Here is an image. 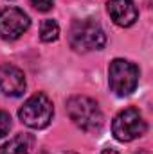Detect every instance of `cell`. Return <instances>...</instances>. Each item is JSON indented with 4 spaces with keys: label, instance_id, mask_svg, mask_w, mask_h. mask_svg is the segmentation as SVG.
Here are the masks:
<instances>
[{
    "label": "cell",
    "instance_id": "obj_11",
    "mask_svg": "<svg viewBox=\"0 0 153 154\" xmlns=\"http://www.w3.org/2000/svg\"><path fill=\"white\" fill-rule=\"evenodd\" d=\"M11 129V116L5 111H0V138H4Z\"/></svg>",
    "mask_w": 153,
    "mask_h": 154
},
{
    "label": "cell",
    "instance_id": "obj_3",
    "mask_svg": "<svg viewBox=\"0 0 153 154\" xmlns=\"http://www.w3.org/2000/svg\"><path fill=\"white\" fill-rule=\"evenodd\" d=\"M54 115V108L50 99L45 93H34L31 95L24 106L20 108L18 116L22 120V124H25L31 129H43L50 124Z\"/></svg>",
    "mask_w": 153,
    "mask_h": 154
},
{
    "label": "cell",
    "instance_id": "obj_8",
    "mask_svg": "<svg viewBox=\"0 0 153 154\" xmlns=\"http://www.w3.org/2000/svg\"><path fill=\"white\" fill-rule=\"evenodd\" d=\"M106 9H108L110 18L114 20V23L119 27L133 25L139 16V11L132 0H110L106 4Z\"/></svg>",
    "mask_w": 153,
    "mask_h": 154
},
{
    "label": "cell",
    "instance_id": "obj_10",
    "mask_svg": "<svg viewBox=\"0 0 153 154\" xmlns=\"http://www.w3.org/2000/svg\"><path fill=\"white\" fill-rule=\"evenodd\" d=\"M60 36V25L54 22V20H43L41 25H40V38L45 43H50V41H56Z\"/></svg>",
    "mask_w": 153,
    "mask_h": 154
},
{
    "label": "cell",
    "instance_id": "obj_6",
    "mask_svg": "<svg viewBox=\"0 0 153 154\" xmlns=\"http://www.w3.org/2000/svg\"><path fill=\"white\" fill-rule=\"evenodd\" d=\"M31 25L29 16L18 7L0 11V36L4 39H18Z\"/></svg>",
    "mask_w": 153,
    "mask_h": 154
},
{
    "label": "cell",
    "instance_id": "obj_7",
    "mask_svg": "<svg viewBox=\"0 0 153 154\" xmlns=\"http://www.w3.org/2000/svg\"><path fill=\"white\" fill-rule=\"evenodd\" d=\"M0 90H2V93H5L9 97H20L25 91L24 72L11 63L0 65Z\"/></svg>",
    "mask_w": 153,
    "mask_h": 154
},
{
    "label": "cell",
    "instance_id": "obj_4",
    "mask_svg": "<svg viewBox=\"0 0 153 154\" xmlns=\"http://www.w3.org/2000/svg\"><path fill=\"white\" fill-rule=\"evenodd\" d=\"M108 84L119 97L133 93L139 84V68L126 59H114L108 66Z\"/></svg>",
    "mask_w": 153,
    "mask_h": 154
},
{
    "label": "cell",
    "instance_id": "obj_9",
    "mask_svg": "<svg viewBox=\"0 0 153 154\" xmlns=\"http://www.w3.org/2000/svg\"><path fill=\"white\" fill-rule=\"evenodd\" d=\"M34 138L27 133H20L4 145H0V154H29L33 149Z\"/></svg>",
    "mask_w": 153,
    "mask_h": 154
},
{
    "label": "cell",
    "instance_id": "obj_5",
    "mask_svg": "<svg viewBox=\"0 0 153 154\" xmlns=\"http://www.w3.org/2000/svg\"><path fill=\"white\" fill-rule=\"evenodd\" d=\"M146 129H148L146 120L135 108H126L119 111L112 122L114 138L119 142H132L135 138H141L146 133Z\"/></svg>",
    "mask_w": 153,
    "mask_h": 154
},
{
    "label": "cell",
    "instance_id": "obj_12",
    "mask_svg": "<svg viewBox=\"0 0 153 154\" xmlns=\"http://www.w3.org/2000/svg\"><path fill=\"white\" fill-rule=\"evenodd\" d=\"M31 2V5L34 7V9H38L41 13H47V11H50L52 9V5H54V2L52 0H29Z\"/></svg>",
    "mask_w": 153,
    "mask_h": 154
},
{
    "label": "cell",
    "instance_id": "obj_2",
    "mask_svg": "<svg viewBox=\"0 0 153 154\" xmlns=\"http://www.w3.org/2000/svg\"><path fill=\"white\" fill-rule=\"evenodd\" d=\"M70 47L77 52H88V50H99L106 43V34L101 29L99 23L94 20H76L69 32Z\"/></svg>",
    "mask_w": 153,
    "mask_h": 154
},
{
    "label": "cell",
    "instance_id": "obj_1",
    "mask_svg": "<svg viewBox=\"0 0 153 154\" xmlns=\"http://www.w3.org/2000/svg\"><path fill=\"white\" fill-rule=\"evenodd\" d=\"M67 113L77 127L86 133H97L103 127V111L90 97H70L67 100Z\"/></svg>",
    "mask_w": 153,
    "mask_h": 154
},
{
    "label": "cell",
    "instance_id": "obj_13",
    "mask_svg": "<svg viewBox=\"0 0 153 154\" xmlns=\"http://www.w3.org/2000/svg\"><path fill=\"white\" fill-rule=\"evenodd\" d=\"M101 154H119V152H117L115 149H112V147H108V149H105Z\"/></svg>",
    "mask_w": 153,
    "mask_h": 154
}]
</instances>
